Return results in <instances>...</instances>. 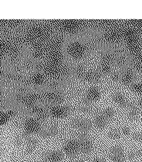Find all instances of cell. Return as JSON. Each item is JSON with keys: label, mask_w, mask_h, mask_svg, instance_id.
<instances>
[{"label": "cell", "mask_w": 142, "mask_h": 162, "mask_svg": "<svg viewBox=\"0 0 142 162\" xmlns=\"http://www.w3.org/2000/svg\"><path fill=\"white\" fill-rule=\"evenodd\" d=\"M141 95H142V94H141Z\"/></svg>", "instance_id": "obj_15"}, {"label": "cell", "mask_w": 142, "mask_h": 162, "mask_svg": "<svg viewBox=\"0 0 142 162\" xmlns=\"http://www.w3.org/2000/svg\"><path fill=\"white\" fill-rule=\"evenodd\" d=\"M131 89L134 92L139 94H142V84L141 83H134L132 85Z\"/></svg>", "instance_id": "obj_9"}, {"label": "cell", "mask_w": 142, "mask_h": 162, "mask_svg": "<svg viewBox=\"0 0 142 162\" xmlns=\"http://www.w3.org/2000/svg\"><path fill=\"white\" fill-rule=\"evenodd\" d=\"M86 98L91 101H97L101 95V89L98 87L93 86L86 91Z\"/></svg>", "instance_id": "obj_2"}, {"label": "cell", "mask_w": 142, "mask_h": 162, "mask_svg": "<svg viewBox=\"0 0 142 162\" xmlns=\"http://www.w3.org/2000/svg\"><path fill=\"white\" fill-rule=\"evenodd\" d=\"M44 79L45 78L42 74L37 73L32 77V82L36 85H39L43 84Z\"/></svg>", "instance_id": "obj_5"}, {"label": "cell", "mask_w": 142, "mask_h": 162, "mask_svg": "<svg viewBox=\"0 0 142 162\" xmlns=\"http://www.w3.org/2000/svg\"><path fill=\"white\" fill-rule=\"evenodd\" d=\"M76 149V145L73 142H69L66 146V150L67 152L69 153H72L75 151Z\"/></svg>", "instance_id": "obj_11"}, {"label": "cell", "mask_w": 142, "mask_h": 162, "mask_svg": "<svg viewBox=\"0 0 142 162\" xmlns=\"http://www.w3.org/2000/svg\"><path fill=\"white\" fill-rule=\"evenodd\" d=\"M48 99H50L53 101H59L61 99V95L59 92H51L47 94Z\"/></svg>", "instance_id": "obj_8"}, {"label": "cell", "mask_w": 142, "mask_h": 162, "mask_svg": "<svg viewBox=\"0 0 142 162\" xmlns=\"http://www.w3.org/2000/svg\"><path fill=\"white\" fill-rule=\"evenodd\" d=\"M27 127L31 131H34V130H36L38 128V123L36 121H33V120L30 121L28 123V124H27Z\"/></svg>", "instance_id": "obj_10"}, {"label": "cell", "mask_w": 142, "mask_h": 162, "mask_svg": "<svg viewBox=\"0 0 142 162\" xmlns=\"http://www.w3.org/2000/svg\"><path fill=\"white\" fill-rule=\"evenodd\" d=\"M86 52V47L80 41H74L68 47V53L73 58H81Z\"/></svg>", "instance_id": "obj_1"}, {"label": "cell", "mask_w": 142, "mask_h": 162, "mask_svg": "<svg viewBox=\"0 0 142 162\" xmlns=\"http://www.w3.org/2000/svg\"><path fill=\"white\" fill-rule=\"evenodd\" d=\"M113 99L115 102H117L119 105H125L127 103V99L125 98V96L123 94L120 92L115 93L113 95Z\"/></svg>", "instance_id": "obj_4"}, {"label": "cell", "mask_w": 142, "mask_h": 162, "mask_svg": "<svg viewBox=\"0 0 142 162\" xmlns=\"http://www.w3.org/2000/svg\"><path fill=\"white\" fill-rule=\"evenodd\" d=\"M134 79L133 74L131 72H125L121 77V80L125 84H129L131 82H132Z\"/></svg>", "instance_id": "obj_7"}, {"label": "cell", "mask_w": 142, "mask_h": 162, "mask_svg": "<svg viewBox=\"0 0 142 162\" xmlns=\"http://www.w3.org/2000/svg\"><path fill=\"white\" fill-rule=\"evenodd\" d=\"M63 27L68 31H75L79 27V22L76 20H67L63 23Z\"/></svg>", "instance_id": "obj_3"}, {"label": "cell", "mask_w": 142, "mask_h": 162, "mask_svg": "<svg viewBox=\"0 0 142 162\" xmlns=\"http://www.w3.org/2000/svg\"><path fill=\"white\" fill-rule=\"evenodd\" d=\"M66 112H67L66 108L62 106H56L52 109V113H53L56 117H62L66 113Z\"/></svg>", "instance_id": "obj_6"}, {"label": "cell", "mask_w": 142, "mask_h": 162, "mask_svg": "<svg viewBox=\"0 0 142 162\" xmlns=\"http://www.w3.org/2000/svg\"><path fill=\"white\" fill-rule=\"evenodd\" d=\"M101 70L104 74L108 73L109 71H110V65H109V64L106 62L103 63V65H102V67H101Z\"/></svg>", "instance_id": "obj_13"}, {"label": "cell", "mask_w": 142, "mask_h": 162, "mask_svg": "<svg viewBox=\"0 0 142 162\" xmlns=\"http://www.w3.org/2000/svg\"><path fill=\"white\" fill-rule=\"evenodd\" d=\"M2 49H3V46H2V44L1 43H0V52L2 51Z\"/></svg>", "instance_id": "obj_14"}, {"label": "cell", "mask_w": 142, "mask_h": 162, "mask_svg": "<svg viewBox=\"0 0 142 162\" xmlns=\"http://www.w3.org/2000/svg\"><path fill=\"white\" fill-rule=\"evenodd\" d=\"M60 157V154L59 153H56V152H53V153H50L49 155H48V158L50 159V160H58L59 158Z\"/></svg>", "instance_id": "obj_12"}]
</instances>
